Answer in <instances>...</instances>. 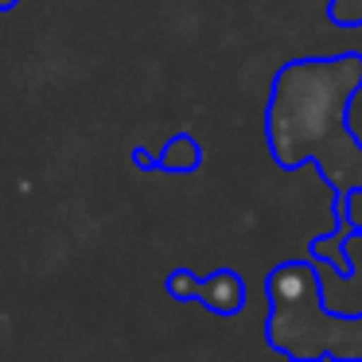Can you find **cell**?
Masks as SVG:
<instances>
[{
    "mask_svg": "<svg viewBox=\"0 0 362 362\" xmlns=\"http://www.w3.org/2000/svg\"><path fill=\"white\" fill-rule=\"evenodd\" d=\"M195 300L203 308H211V312H218V315H234V312H242V304H245V288H242V276L238 273H211V276H203L199 281V288H195Z\"/></svg>",
    "mask_w": 362,
    "mask_h": 362,
    "instance_id": "obj_1",
    "label": "cell"
},
{
    "mask_svg": "<svg viewBox=\"0 0 362 362\" xmlns=\"http://www.w3.org/2000/svg\"><path fill=\"white\" fill-rule=\"evenodd\" d=\"M199 164H203V152H199L195 136H187V133L172 136L156 156V168H164V172H195Z\"/></svg>",
    "mask_w": 362,
    "mask_h": 362,
    "instance_id": "obj_2",
    "label": "cell"
},
{
    "mask_svg": "<svg viewBox=\"0 0 362 362\" xmlns=\"http://www.w3.org/2000/svg\"><path fill=\"white\" fill-rule=\"evenodd\" d=\"M195 288H199V276L191 273V269H175V273L168 276V292H172L175 300H195Z\"/></svg>",
    "mask_w": 362,
    "mask_h": 362,
    "instance_id": "obj_3",
    "label": "cell"
},
{
    "mask_svg": "<svg viewBox=\"0 0 362 362\" xmlns=\"http://www.w3.org/2000/svg\"><path fill=\"white\" fill-rule=\"evenodd\" d=\"M16 4H20V0H0V12H12Z\"/></svg>",
    "mask_w": 362,
    "mask_h": 362,
    "instance_id": "obj_4",
    "label": "cell"
}]
</instances>
